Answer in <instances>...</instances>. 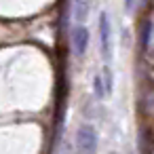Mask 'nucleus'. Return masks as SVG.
<instances>
[{
    "label": "nucleus",
    "mask_w": 154,
    "mask_h": 154,
    "mask_svg": "<svg viewBox=\"0 0 154 154\" xmlns=\"http://www.w3.org/2000/svg\"><path fill=\"white\" fill-rule=\"evenodd\" d=\"M97 146H99V135H97L95 127L89 125V122L80 125L78 131H76V150H78V154H95Z\"/></svg>",
    "instance_id": "nucleus-1"
},
{
    "label": "nucleus",
    "mask_w": 154,
    "mask_h": 154,
    "mask_svg": "<svg viewBox=\"0 0 154 154\" xmlns=\"http://www.w3.org/2000/svg\"><path fill=\"white\" fill-rule=\"evenodd\" d=\"M99 45H101L103 57L110 59V55H112V28H110L108 13H101V17H99Z\"/></svg>",
    "instance_id": "nucleus-2"
},
{
    "label": "nucleus",
    "mask_w": 154,
    "mask_h": 154,
    "mask_svg": "<svg viewBox=\"0 0 154 154\" xmlns=\"http://www.w3.org/2000/svg\"><path fill=\"white\" fill-rule=\"evenodd\" d=\"M72 45H74V51L78 57H82L87 53V47H89V32L85 26H76L72 30Z\"/></svg>",
    "instance_id": "nucleus-3"
},
{
    "label": "nucleus",
    "mask_w": 154,
    "mask_h": 154,
    "mask_svg": "<svg viewBox=\"0 0 154 154\" xmlns=\"http://www.w3.org/2000/svg\"><path fill=\"white\" fill-rule=\"evenodd\" d=\"M93 87H95V95H97V97H106V95H110V91H108V87H106V78H103V74H97V76L93 78Z\"/></svg>",
    "instance_id": "nucleus-4"
},
{
    "label": "nucleus",
    "mask_w": 154,
    "mask_h": 154,
    "mask_svg": "<svg viewBox=\"0 0 154 154\" xmlns=\"http://www.w3.org/2000/svg\"><path fill=\"white\" fill-rule=\"evenodd\" d=\"M76 19L78 21H82L85 17H87V2H82V0H76Z\"/></svg>",
    "instance_id": "nucleus-5"
},
{
    "label": "nucleus",
    "mask_w": 154,
    "mask_h": 154,
    "mask_svg": "<svg viewBox=\"0 0 154 154\" xmlns=\"http://www.w3.org/2000/svg\"><path fill=\"white\" fill-rule=\"evenodd\" d=\"M150 32H152V23L146 21V26H143V34H141V38H143V47H148V42H150Z\"/></svg>",
    "instance_id": "nucleus-6"
},
{
    "label": "nucleus",
    "mask_w": 154,
    "mask_h": 154,
    "mask_svg": "<svg viewBox=\"0 0 154 154\" xmlns=\"http://www.w3.org/2000/svg\"><path fill=\"white\" fill-rule=\"evenodd\" d=\"M125 7H127V9L131 11V9L135 7V0H125Z\"/></svg>",
    "instance_id": "nucleus-7"
}]
</instances>
